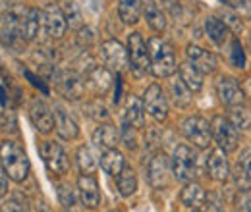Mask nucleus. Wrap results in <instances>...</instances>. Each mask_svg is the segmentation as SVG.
Here are the masks:
<instances>
[{"label": "nucleus", "mask_w": 251, "mask_h": 212, "mask_svg": "<svg viewBox=\"0 0 251 212\" xmlns=\"http://www.w3.org/2000/svg\"><path fill=\"white\" fill-rule=\"evenodd\" d=\"M2 170L12 178L14 182H24L29 174V158L24 149L14 141H2Z\"/></svg>", "instance_id": "1"}, {"label": "nucleus", "mask_w": 251, "mask_h": 212, "mask_svg": "<svg viewBox=\"0 0 251 212\" xmlns=\"http://www.w3.org/2000/svg\"><path fill=\"white\" fill-rule=\"evenodd\" d=\"M149 50H151V70L157 77H168L178 70L174 48L166 41H160L157 37L151 39Z\"/></svg>", "instance_id": "2"}, {"label": "nucleus", "mask_w": 251, "mask_h": 212, "mask_svg": "<svg viewBox=\"0 0 251 212\" xmlns=\"http://www.w3.org/2000/svg\"><path fill=\"white\" fill-rule=\"evenodd\" d=\"M172 174L178 182H191L197 176V156L188 145L176 147L172 156Z\"/></svg>", "instance_id": "3"}, {"label": "nucleus", "mask_w": 251, "mask_h": 212, "mask_svg": "<svg viewBox=\"0 0 251 212\" xmlns=\"http://www.w3.org/2000/svg\"><path fill=\"white\" fill-rule=\"evenodd\" d=\"M182 133L197 149H207L213 137V127L201 116H189L182 121Z\"/></svg>", "instance_id": "4"}, {"label": "nucleus", "mask_w": 251, "mask_h": 212, "mask_svg": "<svg viewBox=\"0 0 251 212\" xmlns=\"http://www.w3.org/2000/svg\"><path fill=\"white\" fill-rule=\"evenodd\" d=\"M211 127H213V137L222 151L234 152L238 149V127L232 123V120L224 116H215L211 121Z\"/></svg>", "instance_id": "5"}, {"label": "nucleus", "mask_w": 251, "mask_h": 212, "mask_svg": "<svg viewBox=\"0 0 251 212\" xmlns=\"http://www.w3.org/2000/svg\"><path fill=\"white\" fill-rule=\"evenodd\" d=\"M41 156H43L45 166L52 174H66L70 170V158H68V154L54 141H45L41 145Z\"/></svg>", "instance_id": "6"}, {"label": "nucleus", "mask_w": 251, "mask_h": 212, "mask_svg": "<svg viewBox=\"0 0 251 212\" xmlns=\"http://www.w3.org/2000/svg\"><path fill=\"white\" fill-rule=\"evenodd\" d=\"M127 52H129L131 66L135 70L147 71L151 68V50H149L147 43L143 41L141 33H131L127 37Z\"/></svg>", "instance_id": "7"}, {"label": "nucleus", "mask_w": 251, "mask_h": 212, "mask_svg": "<svg viewBox=\"0 0 251 212\" xmlns=\"http://www.w3.org/2000/svg\"><path fill=\"white\" fill-rule=\"evenodd\" d=\"M127 54L129 52H126V48L118 41H106L100 45V58L110 71H124L127 68Z\"/></svg>", "instance_id": "8"}, {"label": "nucleus", "mask_w": 251, "mask_h": 212, "mask_svg": "<svg viewBox=\"0 0 251 212\" xmlns=\"http://www.w3.org/2000/svg\"><path fill=\"white\" fill-rule=\"evenodd\" d=\"M143 106H145V112L149 116H153L157 121H164L168 116L166 96H164V93L157 83L147 87V91L143 94Z\"/></svg>", "instance_id": "9"}, {"label": "nucleus", "mask_w": 251, "mask_h": 212, "mask_svg": "<svg viewBox=\"0 0 251 212\" xmlns=\"http://www.w3.org/2000/svg\"><path fill=\"white\" fill-rule=\"evenodd\" d=\"M29 118H31L33 127L39 133H50L54 127V116L50 108L47 106V102L41 98H33L31 106H29Z\"/></svg>", "instance_id": "10"}, {"label": "nucleus", "mask_w": 251, "mask_h": 212, "mask_svg": "<svg viewBox=\"0 0 251 212\" xmlns=\"http://www.w3.org/2000/svg\"><path fill=\"white\" fill-rule=\"evenodd\" d=\"M56 85H58V91L62 93L66 98H70V100H77L85 93L83 79L77 73H74V71H60L56 75Z\"/></svg>", "instance_id": "11"}, {"label": "nucleus", "mask_w": 251, "mask_h": 212, "mask_svg": "<svg viewBox=\"0 0 251 212\" xmlns=\"http://www.w3.org/2000/svg\"><path fill=\"white\" fill-rule=\"evenodd\" d=\"M217 91H219L220 102L230 106V108L244 102V91H242L240 83L230 75H222L220 77L219 83H217Z\"/></svg>", "instance_id": "12"}, {"label": "nucleus", "mask_w": 251, "mask_h": 212, "mask_svg": "<svg viewBox=\"0 0 251 212\" xmlns=\"http://www.w3.org/2000/svg\"><path fill=\"white\" fill-rule=\"evenodd\" d=\"M45 29H47V35L52 37V39H62L64 33H66V27H68V20L64 16V10H60L58 6L50 4L47 6L45 10Z\"/></svg>", "instance_id": "13"}, {"label": "nucleus", "mask_w": 251, "mask_h": 212, "mask_svg": "<svg viewBox=\"0 0 251 212\" xmlns=\"http://www.w3.org/2000/svg\"><path fill=\"white\" fill-rule=\"evenodd\" d=\"M186 56L201 73H213L217 70V56L197 45H188Z\"/></svg>", "instance_id": "14"}, {"label": "nucleus", "mask_w": 251, "mask_h": 212, "mask_svg": "<svg viewBox=\"0 0 251 212\" xmlns=\"http://www.w3.org/2000/svg\"><path fill=\"white\" fill-rule=\"evenodd\" d=\"M77 191H79V199H81L85 209H97L100 205L99 182L93 176H81L77 180Z\"/></svg>", "instance_id": "15"}, {"label": "nucleus", "mask_w": 251, "mask_h": 212, "mask_svg": "<svg viewBox=\"0 0 251 212\" xmlns=\"http://www.w3.org/2000/svg\"><path fill=\"white\" fill-rule=\"evenodd\" d=\"M147 178H149V183H151L155 189H160V187H164V185L168 183V164H166L164 152H157V154L149 160Z\"/></svg>", "instance_id": "16"}, {"label": "nucleus", "mask_w": 251, "mask_h": 212, "mask_svg": "<svg viewBox=\"0 0 251 212\" xmlns=\"http://www.w3.org/2000/svg\"><path fill=\"white\" fill-rule=\"evenodd\" d=\"M54 129H56L58 137L64 141H72L79 135V127H77L75 120L64 110L62 106L54 108Z\"/></svg>", "instance_id": "17"}, {"label": "nucleus", "mask_w": 251, "mask_h": 212, "mask_svg": "<svg viewBox=\"0 0 251 212\" xmlns=\"http://www.w3.org/2000/svg\"><path fill=\"white\" fill-rule=\"evenodd\" d=\"M85 81H87V85H89L97 94H104V93L110 89V85H112L110 70H108V68H100V66L89 68V71H87V75H85Z\"/></svg>", "instance_id": "18"}, {"label": "nucleus", "mask_w": 251, "mask_h": 212, "mask_svg": "<svg viewBox=\"0 0 251 212\" xmlns=\"http://www.w3.org/2000/svg\"><path fill=\"white\" fill-rule=\"evenodd\" d=\"M141 12H143V18L147 22V25L157 33H162L166 29V18L160 10L155 0H141Z\"/></svg>", "instance_id": "19"}, {"label": "nucleus", "mask_w": 251, "mask_h": 212, "mask_svg": "<svg viewBox=\"0 0 251 212\" xmlns=\"http://www.w3.org/2000/svg\"><path fill=\"white\" fill-rule=\"evenodd\" d=\"M118 129L112 125V123H100L93 133V143L97 149H102V151H110V149H116V143H118Z\"/></svg>", "instance_id": "20"}, {"label": "nucleus", "mask_w": 251, "mask_h": 212, "mask_svg": "<svg viewBox=\"0 0 251 212\" xmlns=\"http://www.w3.org/2000/svg\"><path fill=\"white\" fill-rule=\"evenodd\" d=\"M180 201L186 209H191V211H199L203 209L205 201H207V195H205V189L199 185V183H191L188 182V185L182 189L180 193Z\"/></svg>", "instance_id": "21"}, {"label": "nucleus", "mask_w": 251, "mask_h": 212, "mask_svg": "<svg viewBox=\"0 0 251 212\" xmlns=\"http://www.w3.org/2000/svg\"><path fill=\"white\" fill-rule=\"evenodd\" d=\"M207 170L215 182H226L230 178V164L224 156V151H213L207 160Z\"/></svg>", "instance_id": "22"}, {"label": "nucleus", "mask_w": 251, "mask_h": 212, "mask_svg": "<svg viewBox=\"0 0 251 212\" xmlns=\"http://www.w3.org/2000/svg\"><path fill=\"white\" fill-rule=\"evenodd\" d=\"M43 18H45V14H41L37 8H27V12L22 20V39L24 41H33L39 35Z\"/></svg>", "instance_id": "23"}, {"label": "nucleus", "mask_w": 251, "mask_h": 212, "mask_svg": "<svg viewBox=\"0 0 251 212\" xmlns=\"http://www.w3.org/2000/svg\"><path fill=\"white\" fill-rule=\"evenodd\" d=\"M178 71H180V79L191 89V93H197L203 89V73H201L189 60L184 62V64H180Z\"/></svg>", "instance_id": "24"}, {"label": "nucleus", "mask_w": 251, "mask_h": 212, "mask_svg": "<svg viewBox=\"0 0 251 212\" xmlns=\"http://www.w3.org/2000/svg\"><path fill=\"white\" fill-rule=\"evenodd\" d=\"M145 106H141L139 98L137 96H127V102H126L124 108V123L126 125H131V127H143V112Z\"/></svg>", "instance_id": "25"}, {"label": "nucleus", "mask_w": 251, "mask_h": 212, "mask_svg": "<svg viewBox=\"0 0 251 212\" xmlns=\"http://www.w3.org/2000/svg\"><path fill=\"white\" fill-rule=\"evenodd\" d=\"M126 166L124 154L116 149H110V151H104V154L100 156V168L104 170V174L108 176H118Z\"/></svg>", "instance_id": "26"}, {"label": "nucleus", "mask_w": 251, "mask_h": 212, "mask_svg": "<svg viewBox=\"0 0 251 212\" xmlns=\"http://www.w3.org/2000/svg\"><path fill=\"white\" fill-rule=\"evenodd\" d=\"M116 185H118V191L122 197H131L137 191V178H135V172L131 166L126 164L124 170L116 176Z\"/></svg>", "instance_id": "27"}, {"label": "nucleus", "mask_w": 251, "mask_h": 212, "mask_svg": "<svg viewBox=\"0 0 251 212\" xmlns=\"http://www.w3.org/2000/svg\"><path fill=\"white\" fill-rule=\"evenodd\" d=\"M139 12H141V2L139 0H118V16L127 25L137 24Z\"/></svg>", "instance_id": "28"}, {"label": "nucleus", "mask_w": 251, "mask_h": 212, "mask_svg": "<svg viewBox=\"0 0 251 212\" xmlns=\"http://www.w3.org/2000/svg\"><path fill=\"white\" fill-rule=\"evenodd\" d=\"M205 33L209 35V39L215 45H224L226 37H228V25L224 22H220L219 18H207L205 22Z\"/></svg>", "instance_id": "29"}, {"label": "nucleus", "mask_w": 251, "mask_h": 212, "mask_svg": "<svg viewBox=\"0 0 251 212\" xmlns=\"http://www.w3.org/2000/svg\"><path fill=\"white\" fill-rule=\"evenodd\" d=\"M75 162H77V166H79V170L83 174H93L95 170L99 168L97 158L93 156L91 149H87V147H79L77 149V152H75Z\"/></svg>", "instance_id": "30"}, {"label": "nucleus", "mask_w": 251, "mask_h": 212, "mask_svg": "<svg viewBox=\"0 0 251 212\" xmlns=\"http://www.w3.org/2000/svg\"><path fill=\"white\" fill-rule=\"evenodd\" d=\"M170 89H172V94H174V98H176V104H178V106L186 108V106L191 104V96H189L191 89H189L182 79H174V81L170 83Z\"/></svg>", "instance_id": "31"}, {"label": "nucleus", "mask_w": 251, "mask_h": 212, "mask_svg": "<svg viewBox=\"0 0 251 212\" xmlns=\"http://www.w3.org/2000/svg\"><path fill=\"white\" fill-rule=\"evenodd\" d=\"M64 16H66V20H68V25L72 27V29H81L83 25V22H81V10H79V6L74 2V0H66L64 2Z\"/></svg>", "instance_id": "32"}, {"label": "nucleus", "mask_w": 251, "mask_h": 212, "mask_svg": "<svg viewBox=\"0 0 251 212\" xmlns=\"http://www.w3.org/2000/svg\"><path fill=\"white\" fill-rule=\"evenodd\" d=\"M230 120H232V123H234L238 129H248V127L251 125V112L246 108V106L236 104V106H232Z\"/></svg>", "instance_id": "33"}, {"label": "nucleus", "mask_w": 251, "mask_h": 212, "mask_svg": "<svg viewBox=\"0 0 251 212\" xmlns=\"http://www.w3.org/2000/svg\"><path fill=\"white\" fill-rule=\"evenodd\" d=\"M58 201L64 209H72L75 205V193L68 183H60L58 185Z\"/></svg>", "instance_id": "34"}, {"label": "nucleus", "mask_w": 251, "mask_h": 212, "mask_svg": "<svg viewBox=\"0 0 251 212\" xmlns=\"http://www.w3.org/2000/svg\"><path fill=\"white\" fill-rule=\"evenodd\" d=\"M226 2L240 18H251V0H226Z\"/></svg>", "instance_id": "35"}, {"label": "nucleus", "mask_w": 251, "mask_h": 212, "mask_svg": "<svg viewBox=\"0 0 251 212\" xmlns=\"http://www.w3.org/2000/svg\"><path fill=\"white\" fill-rule=\"evenodd\" d=\"M232 64H234V68H244V66H246L244 48H242V45H240L238 39L232 41Z\"/></svg>", "instance_id": "36"}, {"label": "nucleus", "mask_w": 251, "mask_h": 212, "mask_svg": "<svg viewBox=\"0 0 251 212\" xmlns=\"http://www.w3.org/2000/svg\"><path fill=\"white\" fill-rule=\"evenodd\" d=\"M240 168L244 170V174L248 176V180L251 182V149H246L240 156Z\"/></svg>", "instance_id": "37"}, {"label": "nucleus", "mask_w": 251, "mask_h": 212, "mask_svg": "<svg viewBox=\"0 0 251 212\" xmlns=\"http://www.w3.org/2000/svg\"><path fill=\"white\" fill-rule=\"evenodd\" d=\"M93 41H95V35H93V31L89 29V27H81V29H79L77 43H79L81 47H89Z\"/></svg>", "instance_id": "38"}, {"label": "nucleus", "mask_w": 251, "mask_h": 212, "mask_svg": "<svg viewBox=\"0 0 251 212\" xmlns=\"http://www.w3.org/2000/svg\"><path fill=\"white\" fill-rule=\"evenodd\" d=\"M238 209H240V211H251V195L248 189H246V191L242 193V197L238 199Z\"/></svg>", "instance_id": "39"}, {"label": "nucleus", "mask_w": 251, "mask_h": 212, "mask_svg": "<svg viewBox=\"0 0 251 212\" xmlns=\"http://www.w3.org/2000/svg\"><path fill=\"white\" fill-rule=\"evenodd\" d=\"M4 211H27V205H24V203H18L16 199H10L8 203H4V207H2Z\"/></svg>", "instance_id": "40"}, {"label": "nucleus", "mask_w": 251, "mask_h": 212, "mask_svg": "<svg viewBox=\"0 0 251 212\" xmlns=\"http://www.w3.org/2000/svg\"><path fill=\"white\" fill-rule=\"evenodd\" d=\"M24 73H25V77H27V79L31 81V85H33V87H39V89H41V91H43V93H47V87L43 85V81H41L39 77H35V75H33L31 71H27V70H25Z\"/></svg>", "instance_id": "41"}, {"label": "nucleus", "mask_w": 251, "mask_h": 212, "mask_svg": "<svg viewBox=\"0 0 251 212\" xmlns=\"http://www.w3.org/2000/svg\"><path fill=\"white\" fill-rule=\"evenodd\" d=\"M6 176H8V174L2 170V178H0V180H2V189H0V195H2V197H4V195H6V191H8V182H6Z\"/></svg>", "instance_id": "42"}]
</instances>
